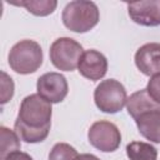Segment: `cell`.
<instances>
[{
    "label": "cell",
    "instance_id": "6da1fadb",
    "mask_svg": "<svg viewBox=\"0 0 160 160\" xmlns=\"http://www.w3.org/2000/svg\"><path fill=\"white\" fill-rule=\"evenodd\" d=\"M51 104L39 94L24 98L15 120V132L20 140L30 144L44 141L51 128Z\"/></svg>",
    "mask_w": 160,
    "mask_h": 160
},
{
    "label": "cell",
    "instance_id": "7a4b0ae2",
    "mask_svg": "<svg viewBox=\"0 0 160 160\" xmlns=\"http://www.w3.org/2000/svg\"><path fill=\"white\" fill-rule=\"evenodd\" d=\"M61 20L70 31L79 34L88 32L95 28L100 20L99 8L92 1H70L62 10Z\"/></svg>",
    "mask_w": 160,
    "mask_h": 160
},
{
    "label": "cell",
    "instance_id": "3957f363",
    "mask_svg": "<svg viewBox=\"0 0 160 160\" xmlns=\"http://www.w3.org/2000/svg\"><path fill=\"white\" fill-rule=\"evenodd\" d=\"M9 65L18 74H32L42 64L44 55L41 46L34 40L16 42L9 52Z\"/></svg>",
    "mask_w": 160,
    "mask_h": 160
},
{
    "label": "cell",
    "instance_id": "277c9868",
    "mask_svg": "<svg viewBox=\"0 0 160 160\" xmlns=\"http://www.w3.org/2000/svg\"><path fill=\"white\" fill-rule=\"evenodd\" d=\"M94 101L100 111L116 114L126 105V90L124 85L115 79L102 80L94 91Z\"/></svg>",
    "mask_w": 160,
    "mask_h": 160
},
{
    "label": "cell",
    "instance_id": "5b68a950",
    "mask_svg": "<svg viewBox=\"0 0 160 160\" xmlns=\"http://www.w3.org/2000/svg\"><path fill=\"white\" fill-rule=\"evenodd\" d=\"M84 54L82 46L71 38L56 39L49 50L51 64L62 71H72L79 66Z\"/></svg>",
    "mask_w": 160,
    "mask_h": 160
},
{
    "label": "cell",
    "instance_id": "8992f818",
    "mask_svg": "<svg viewBox=\"0 0 160 160\" xmlns=\"http://www.w3.org/2000/svg\"><path fill=\"white\" fill-rule=\"evenodd\" d=\"M89 142L102 152L118 150L121 142V134L118 126L106 120L95 121L88 131Z\"/></svg>",
    "mask_w": 160,
    "mask_h": 160
},
{
    "label": "cell",
    "instance_id": "52a82bcc",
    "mask_svg": "<svg viewBox=\"0 0 160 160\" xmlns=\"http://www.w3.org/2000/svg\"><path fill=\"white\" fill-rule=\"evenodd\" d=\"M38 94L50 104L61 102L69 91L66 78L60 72H46L38 79Z\"/></svg>",
    "mask_w": 160,
    "mask_h": 160
},
{
    "label": "cell",
    "instance_id": "ba28073f",
    "mask_svg": "<svg viewBox=\"0 0 160 160\" xmlns=\"http://www.w3.org/2000/svg\"><path fill=\"white\" fill-rule=\"evenodd\" d=\"M128 12L130 19L141 26H159L160 25V1H136L128 4Z\"/></svg>",
    "mask_w": 160,
    "mask_h": 160
},
{
    "label": "cell",
    "instance_id": "9c48e42d",
    "mask_svg": "<svg viewBox=\"0 0 160 160\" xmlns=\"http://www.w3.org/2000/svg\"><path fill=\"white\" fill-rule=\"evenodd\" d=\"M78 70L80 72V75H82L84 78L96 81L102 79L106 75L108 71V60L105 58L104 54H101L98 50H86L84 51Z\"/></svg>",
    "mask_w": 160,
    "mask_h": 160
},
{
    "label": "cell",
    "instance_id": "30bf717a",
    "mask_svg": "<svg viewBox=\"0 0 160 160\" xmlns=\"http://www.w3.org/2000/svg\"><path fill=\"white\" fill-rule=\"evenodd\" d=\"M135 65L146 76L160 74V44L148 42L135 52Z\"/></svg>",
    "mask_w": 160,
    "mask_h": 160
},
{
    "label": "cell",
    "instance_id": "8fae6325",
    "mask_svg": "<svg viewBox=\"0 0 160 160\" xmlns=\"http://www.w3.org/2000/svg\"><path fill=\"white\" fill-rule=\"evenodd\" d=\"M126 109L129 115L136 120L139 116H141L145 112L154 111V110H160V104L156 102L146 91V89L139 90L128 98L126 101Z\"/></svg>",
    "mask_w": 160,
    "mask_h": 160
},
{
    "label": "cell",
    "instance_id": "7c38bea8",
    "mask_svg": "<svg viewBox=\"0 0 160 160\" xmlns=\"http://www.w3.org/2000/svg\"><path fill=\"white\" fill-rule=\"evenodd\" d=\"M139 132L155 144H160V110H154L142 114L136 120Z\"/></svg>",
    "mask_w": 160,
    "mask_h": 160
},
{
    "label": "cell",
    "instance_id": "4fadbf2b",
    "mask_svg": "<svg viewBox=\"0 0 160 160\" xmlns=\"http://www.w3.org/2000/svg\"><path fill=\"white\" fill-rule=\"evenodd\" d=\"M126 155L130 160H156V149L144 141H131L126 145Z\"/></svg>",
    "mask_w": 160,
    "mask_h": 160
},
{
    "label": "cell",
    "instance_id": "5bb4252c",
    "mask_svg": "<svg viewBox=\"0 0 160 160\" xmlns=\"http://www.w3.org/2000/svg\"><path fill=\"white\" fill-rule=\"evenodd\" d=\"M1 135V148H0V160H5L11 152L20 150V138L15 130H10L6 126L0 128Z\"/></svg>",
    "mask_w": 160,
    "mask_h": 160
},
{
    "label": "cell",
    "instance_id": "9a60e30c",
    "mask_svg": "<svg viewBox=\"0 0 160 160\" xmlns=\"http://www.w3.org/2000/svg\"><path fill=\"white\" fill-rule=\"evenodd\" d=\"M11 4L25 8L30 14L35 16H48L52 14L58 6V2L55 0H25Z\"/></svg>",
    "mask_w": 160,
    "mask_h": 160
},
{
    "label": "cell",
    "instance_id": "2e32d148",
    "mask_svg": "<svg viewBox=\"0 0 160 160\" xmlns=\"http://www.w3.org/2000/svg\"><path fill=\"white\" fill-rule=\"evenodd\" d=\"M79 156L78 151L66 142H58L52 146L49 160H76Z\"/></svg>",
    "mask_w": 160,
    "mask_h": 160
},
{
    "label": "cell",
    "instance_id": "e0dca14e",
    "mask_svg": "<svg viewBox=\"0 0 160 160\" xmlns=\"http://www.w3.org/2000/svg\"><path fill=\"white\" fill-rule=\"evenodd\" d=\"M1 104H6L14 95V81L12 79L6 74L1 72Z\"/></svg>",
    "mask_w": 160,
    "mask_h": 160
},
{
    "label": "cell",
    "instance_id": "ac0fdd59",
    "mask_svg": "<svg viewBox=\"0 0 160 160\" xmlns=\"http://www.w3.org/2000/svg\"><path fill=\"white\" fill-rule=\"evenodd\" d=\"M146 91L156 102L160 104V74L151 76V79L148 82Z\"/></svg>",
    "mask_w": 160,
    "mask_h": 160
},
{
    "label": "cell",
    "instance_id": "d6986e66",
    "mask_svg": "<svg viewBox=\"0 0 160 160\" xmlns=\"http://www.w3.org/2000/svg\"><path fill=\"white\" fill-rule=\"evenodd\" d=\"M5 160H32V158L26 154V152H22V151H15V152H11Z\"/></svg>",
    "mask_w": 160,
    "mask_h": 160
},
{
    "label": "cell",
    "instance_id": "ffe728a7",
    "mask_svg": "<svg viewBox=\"0 0 160 160\" xmlns=\"http://www.w3.org/2000/svg\"><path fill=\"white\" fill-rule=\"evenodd\" d=\"M76 160H100V159L92 154H80L76 158Z\"/></svg>",
    "mask_w": 160,
    "mask_h": 160
}]
</instances>
